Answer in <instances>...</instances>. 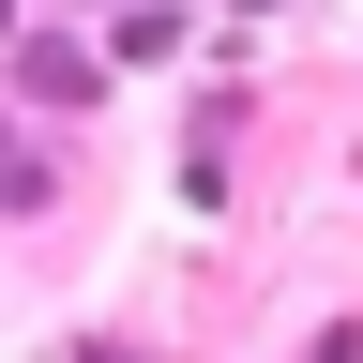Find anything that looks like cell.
Returning <instances> with one entry per match:
<instances>
[{
  "label": "cell",
  "mask_w": 363,
  "mask_h": 363,
  "mask_svg": "<svg viewBox=\"0 0 363 363\" xmlns=\"http://www.w3.org/2000/svg\"><path fill=\"white\" fill-rule=\"evenodd\" d=\"M16 91H45V106H91L106 76H91V45H16Z\"/></svg>",
  "instance_id": "6da1fadb"
}]
</instances>
